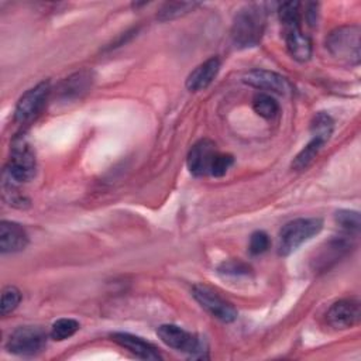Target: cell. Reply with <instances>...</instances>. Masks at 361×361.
I'll return each mask as SVG.
<instances>
[{
	"mask_svg": "<svg viewBox=\"0 0 361 361\" xmlns=\"http://www.w3.org/2000/svg\"><path fill=\"white\" fill-rule=\"evenodd\" d=\"M265 27V10L258 4L241 7L231 24V39L238 48H250L259 44Z\"/></svg>",
	"mask_w": 361,
	"mask_h": 361,
	"instance_id": "1",
	"label": "cell"
},
{
	"mask_svg": "<svg viewBox=\"0 0 361 361\" xmlns=\"http://www.w3.org/2000/svg\"><path fill=\"white\" fill-rule=\"evenodd\" d=\"M323 228V221L317 217H302L286 223L279 231L278 254L289 255L296 251L303 243L319 234Z\"/></svg>",
	"mask_w": 361,
	"mask_h": 361,
	"instance_id": "2",
	"label": "cell"
},
{
	"mask_svg": "<svg viewBox=\"0 0 361 361\" xmlns=\"http://www.w3.org/2000/svg\"><path fill=\"white\" fill-rule=\"evenodd\" d=\"M360 34L361 31L357 25H341L329 34L326 47L334 58L350 65H358L361 45Z\"/></svg>",
	"mask_w": 361,
	"mask_h": 361,
	"instance_id": "3",
	"label": "cell"
},
{
	"mask_svg": "<svg viewBox=\"0 0 361 361\" xmlns=\"http://www.w3.org/2000/svg\"><path fill=\"white\" fill-rule=\"evenodd\" d=\"M37 169L35 154L24 140H14L10 159L6 166V173L16 183L28 182L34 178Z\"/></svg>",
	"mask_w": 361,
	"mask_h": 361,
	"instance_id": "4",
	"label": "cell"
},
{
	"mask_svg": "<svg viewBox=\"0 0 361 361\" xmlns=\"http://www.w3.org/2000/svg\"><path fill=\"white\" fill-rule=\"evenodd\" d=\"M47 345V333L39 326H20L7 340V350L11 354L31 357L41 353Z\"/></svg>",
	"mask_w": 361,
	"mask_h": 361,
	"instance_id": "5",
	"label": "cell"
},
{
	"mask_svg": "<svg viewBox=\"0 0 361 361\" xmlns=\"http://www.w3.org/2000/svg\"><path fill=\"white\" fill-rule=\"evenodd\" d=\"M157 336L171 348L186 353L193 358H204V343L197 336L183 330L176 324H161L157 329Z\"/></svg>",
	"mask_w": 361,
	"mask_h": 361,
	"instance_id": "6",
	"label": "cell"
},
{
	"mask_svg": "<svg viewBox=\"0 0 361 361\" xmlns=\"http://www.w3.org/2000/svg\"><path fill=\"white\" fill-rule=\"evenodd\" d=\"M192 295L196 299V302L213 317L219 319L224 323H231L237 319V310L235 307L221 298L214 289H212L207 285H195L192 289Z\"/></svg>",
	"mask_w": 361,
	"mask_h": 361,
	"instance_id": "7",
	"label": "cell"
},
{
	"mask_svg": "<svg viewBox=\"0 0 361 361\" xmlns=\"http://www.w3.org/2000/svg\"><path fill=\"white\" fill-rule=\"evenodd\" d=\"M51 93V85L48 80L37 83L34 87L28 89L17 102L14 120L18 123L31 121L45 106V102Z\"/></svg>",
	"mask_w": 361,
	"mask_h": 361,
	"instance_id": "8",
	"label": "cell"
},
{
	"mask_svg": "<svg viewBox=\"0 0 361 361\" xmlns=\"http://www.w3.org/2000/svg\"><path fill=\"white\" fill-rule=\"evenodd\" d=\"M219 151L214 141L202 138L193 144L188 154V168L195 176H206L212 173V168Z\"/></svg>",
	"mask_w": 361,
	"mask_h": 361,
	"instance_id": "9",
	"label": "cell"
},
{
	"mask_svg": "<svg viewBox=\"0 0 361 361\" xmlns=\"http://www.w3.org/2000/svg\"><path fill=\"white\" fill-rule=\"evenodd\" d=\"M243 82L259 89V90H267L278 94H290L293 92L292 83L282 75L274 72V71H267V69H252L248 71L243 76Z\"/></svg>",
	"mask_w": 361,
	"mask_h": 361,
	"instance_id": "10",
	"label": "cell"
},
{
	"mask_svg": "<svg viewBox=\"0 0 361 361\" xmlns=\"http://www.w3.org/2000/svg\"><path fill=\"white\" fill-rule=\"evenodd\" d=\"M327 323L337 330L353 327L360 320V302L354 298L334 302L326 314Z\"/></svg>",
	"mask_w": 361,
	"mask_h": 361,
	"instance_id": "11",
	"label": "cell"
},
{
	"mask_svg": "<svg viewBox=\"0 0 361 361\" xmlns=\"http://www.w3.org/2000/svg\"><path fill=\"white\" fill-rule=\"evenodd\" d=\"M351 247L353 245L348 238H344V237L331 238L316 254V258L313 259V268L316 271L329 269L331 265L340 261L351 250Z\"/></svg>",
	"mask_w": 361,
	"mask_h": 361,
	"instance_id": "12",
	"label": "cell"
},
{
	"mask_svg": "<svg viewBox=\"0 0 361 361\" xmlns=\"http://www.w3.org/2000/svg\"><path fill=\"white\" fill-rule=\"evenodd\" d=\"M27 244L28 234L23 226L8 220H3L0 223V251L3 254L23 251Z\"/></svg>",
	"mask_w": 361,
	"mask_h": 361,
	"instance_id": "13",
	"label": "cell"
},
{
	"mask_svg": "<svg viewBox=\"0 0 361 361\" xmlns=\"http://www.w3.org/2000/svg\"><path fill=\"white\" fill-rule=\"evenodd\" d=\"M111 340L116 341L118 345L124 347L126 350H128L131 354H134L138 358L151 360V361H157V360L162 358L158 348L152 343H149L138 336L120 331V333H113Z\"/></svg>",
	"mask_w": 361,
	"mask_h": 361,
	"instance_id": "14",
	"label": "cell"
},
{
	"mask_svg": "<svg viewBox=\"0 0 361 361\" xmlns=\"http://www.w3.org/2000/svg\"><path fill=\"white\" fill-rule=\"evenodd\" d=\"M220 71V59L212 56L197 65L186 79V87L190 92H200L206 89L217 76Z\"/></svg>",
	"mask_w": 361,
	"mask_h": 361,
	"instance_id": "15",
	"label": "cell"
},
{
	"mask_svg": "<svg viewBox=\"0 0 361 361\" xmlns=\"http://www.w3.org/2000/svg\"><path fill=\"white\" fill-rule=\"evenodd\" d=\"M285 41L293 59L306 62L312 56V41L306 34H303L300 25L285 28Z\"/></svg>",
	"mask_w": 361,
	"mask_h": 361,
	"instance_id": "16",
	"label": "cell"
},
{
	"mask_svg": "<svg viewBox=\"0 0 361 361\" xmlns=\"http://www.w3.org/2000/svg\"><path fill=\"white\" fill-rule=\"evenodd\" d=\"M92 82H93L92 72L89 71L76 72L72 76L66 78L59 85L58 94L65 100L80 97L83 93H86L92 87Z\"/></svg>",
	"mask_w": 361,
	"mask_h": 361,
	"instance_id": "17",
	"label": "cell"
},
{
	"mask_svg": "<svg viewBox=\"0 0 361 361\" xmlns=\"http://www.w3.org/2000/svg\"><path fill=\"white\" fill-rule=\"evenodd\" d=\"M199 4L193 1H168L159 8L157 18L159 21H171L190 13Z\"/></svg>",
	"mask_w": 361,
	"mask_h": 361,
	"instance_id": "18",
	"label": "cell"
},
{
	"mask_svg": "<svg viewBox=\"0 0 361 361\" xmlns=\"http://www.w3.org/2000/svg\"><path fill=\"white\" fill-rule=\"evenodd\" d=\"M252 109L254 111L267 120H271L278 116L279 104L278 102L268 93H257L252 99Z\"/></svg>",
	"mask_w": 361,
	"mask_h": 361,
	"instance_id": "19",
	"label": "cell"
},
{
	"mask_svg": "<svg viewBox=\"0 0 361 361\" xmlns=\"http://www.w3.org/2000/svg\"><path fill=\"white\" fill-rule=\"evenodd\" d=\"M333 130H334V121L327 113L319 111L313 116L310 121V133L313 138H317L326 142L333 134Z\"/></svg>",
	"mask_w": 361,
	"mask_h": 361,
	"instance_id": "20",
	"label": "cell"
},
{
	"mask_svg": "<svg viewBox=\"0 0 361 361\" xmlns=\"http://www.w3.org/2000/svg\"><path fill=\"white\" fill-rule=\"evenodd\" d=\"M326 142H323L322 140L317 138H312L303 148L302 151L295 157V159L292 161V168L296 171H302L306 166H309L312 164V161L316 158V155L319 154V151L322 149V147Z\"/></svg>",
	"mask_w": 361,
	"mask_h": 361,
	"instance_id": "21",
	"label": "cell"
},
{
	"mask_svg": "<svg viewBox=\"0 0 361 361\" xmlns=\"http://www.w3.org/2000/svg\"><path fill=\"white\" fill-rule=\"evenodd\" d=\"M79 327L80 326H79L78 320L71 319V317H62L52 323L49 336H51V338H54L56 341H63V340L72 337L79 330Z\"/></svg>",
	"mask_w": 361,
	"mask_h": 361,
	"instance_id": "22",
	"label": "cell"
},
{
	"mask_svg": "<svg viewBox=\"0 0 361 361\" xmlns=\"http://www.w3.org/2000/svg\"><path fill=\"white\" fill-rule=\"evenodd\" d=\"M299 3L296 1H288L282 3L278 7V14L279 20L283 25V28H290V27H298L300 23V11H299Z\"/></svg>",
	"mask_w": 361,
	"mask_h": 361,
	"instance_id": "23",
	"label": "cell"
},
{
	"mask_svg": "<svg viewBox=\"0 0 361 361\" xmlns=\"http://www.w3.org/2000/svg\"><path fill=\"white\" fill-rule=\"evenodd\" d=\"M21 302V292L16 286H6L1 290V302H0V312L3 316L11 313Z\"/></svg>",
	"mask_w": 361,
	"mask_h": 361,
	"instance_id": "24",
	"label": "cell"
},
{
	"mask_svg": "<svg viewBox=\"0 0 361 361\" xmlns=\"http://www.w3.org/2000/svg\"><path fill=\"white\" fill-rule=\"evenodd\" d=\"M336 221L347 233H358L360 230V214L354 210H340L336 213Z\"/></svg>",
	"mask_w": 361,
	"mask_h": 361,
	"instance_id": "25",
	"label": "cell"
},
{
	"mask_svg": "<svg viewBox=\"0 0 361 361\" xmlns=\"http://www.w3.org/2000/svg\"><path fill=\"white\" fill-rule=\"evenodd\" d=\"M219 272L230 276H241L248 275L251 272V267L241 259H228L219 265Z\"/></svg>",
	"mask_w": 361,
	"mask_h": 361,
	"instance_id": "26",
	"label": "cell"
},
{
	"mask_svg": "<svg viewBox=\"0 0 361 361\" xmlns=\"http://www.w3.org/2000/svg\"><path fill=\"white\" fill-rule=\"evenodd\" d=\"M269 248V237L267 233L258 230L250 237V252L252 255H259Z\"/></svg>",
	"mask_w": 361,
	"mask_h": 361,
	"instance_id": "27",
	"label": "cell"
},
{
	"mask_svg": "<svg viewBox=\"0 0 361 361\" xmlns=\"http://www.w3.org/2000/svg\"><path fill=\"white\" fill-rule=\"evenodd\" d=\"M233 165V157L228 155V154H221L219 152L216 159H214V164H213V168H212V176H223L226 175V172L228 171V168Z\"/></svg>",
	"mask_w": 361,
	"mask_h": 361,
	"instance_id": "28",
	"label": "cell"
}]
</instances>
